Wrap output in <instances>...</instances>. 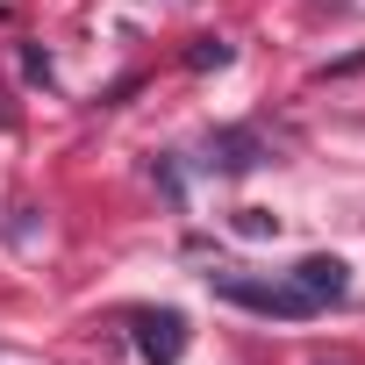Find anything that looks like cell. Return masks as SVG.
I'll use <instances>...</instances> for the list:
<instances>
[{"instance_id":"cell-2","label":"cell","mask_w":365,"mask_h":365,"mask_svg":"<svg viewBox=\"0 0 365 365\" xmlns=\"http://www.w3.org/2000/svg\"><path fill=\"white\" fill-rule=\"evenodd\" d=\"M129 322H136V358H143V365H179L187 344H194V329H187L179 308H143V315H129Z\"/></svg>"},{"instance_id":"cell-3","label":"cell","mask_w":365,"mask_h":365,"mask_svg":"<svg viewBox=\"0 0 365 365\" xmlns=\"http://www.w3.org/2000/svg\"><path fill=\"white\" fill-rule=\"evenodd\" d=\"M294 287H301L315 308H329V301L351 294V265H344V258H301V265H294Z\"/></svg>"},{"instance_id":"cell-1","label":"cell","mask_w":365,"mask_h":365,"mask_svg":"<svg viewBox=\"0 0 365 365\" xmlns=\"http://www.w3.org/2000/svg\"><path fill=\"white\" fill-rule=\"evenodd\" d=\"M208 287H215L222 301L251 308V315H287V322L315 315V301H308V294H301L294 279H237V272H208Z\"/></svg>"},{"instance_id":"cell-4","label":"cell","mask_w":365,"mask_h":365,"mask_svg":"<svg viewBox=\"0 0 365 365\" xmlns=\"http://www.w3.org/2000/svg\"><path fill=\"white\" fill-rule=\"evenodd\" d=\"M194 65H230V43H222V36H201V43H194Z\"/></svg>"},{"instance_id":"cell-5","label":"cell","mask_w":365,"mask_h":365,"mask_svg":"<svg viewBox=\"0 0 365 365\" xmlns=\"http://www.w3.org/2000/svg\"><path fill=\"white\" fill-rule=\"evenodd\" d=\"M237 230H244V237H265V230H272V215H265V208H244V215H237Z\"/></svg>"}]
</instances>
